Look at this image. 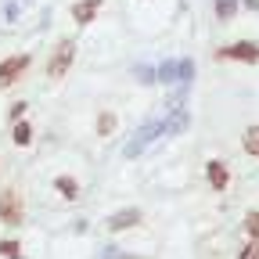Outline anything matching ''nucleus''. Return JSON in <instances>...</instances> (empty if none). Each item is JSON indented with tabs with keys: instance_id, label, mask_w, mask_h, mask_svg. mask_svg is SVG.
<instances>
[{
	"instance_id": "nucleus-2",
	"label": "nucleus",
	"mask_w": 259,
	"mask_h": 259,
	"mask_svg": "<svg viewBox=\"0 0 259 259\" xmlns=\"http://www.w3.org/2000/svg\"><path fill=\"white\" fill-rule=\"evenodd\" d=\"M158 134H162V122H158V119H151V122H144V126L137 130V134H134V137H130V141H126V148H122V155H126V158H137V155H141V151H144V148H148V144H151V141H155Z\"/></svg>"
},
{
	"instance_id": "nucleus-20",
	"label": "nucleus",
	"mask_w": 259,
	"mask_h": 259,
	"mask_svg": "<svg viewBox=\"0 0 259 259\" xmlns=\"http://www.w3.org/2000/svg\"><path fill=\"white\" fill-rule=\"evenodd\" d=\"M22 115H25V105H22V101H18V105H11V122H15V119H22Z\"/></svg>"
},
{
	"instance_id": "nucleus-8",
	"label": "nucleus",
	"mask_w": 259,
	"mask_h": 259,
	"mask_svg": "<svg viewBox=\"0 0 259 259\" xmlns=\"http://www.w3.org/2000/svg\"><path fill=\"white\" fill-rule=\"evenodd\" d=\"M141 223V209H119L112 220H108V231H130V227Z\"/></svg>"
},
{
	"instance_id": "nucleus-13",
	"label": "nucleus",
	"mask_w": 259,
	"mask_h": 259,
	"mask_svg": "<svg viewBox=\"0 0 259 259\" xmlns=\"http://www.w3.org/2000/svg\"><path fill=\"white\" fill-rule=\"evenodd\" d=\"M155 79H162V87H173V83H177V61H162Z\"/></svg>"
},
{
	"instance_id": "nucleus-16",
	"label": "nucleus",
	"mask_w": 259,
	"mask_h": 259,
	"mask_svg": "<svg viewBox=\"0 0 259 259\" xmlns=\"http://www.w3.org/2000/svg\"><path fill=\"white\" fill-rule=\"evenodd\" d=\"M0 255H4V259H22V245L18 241H0Z\"/></svg>"
},
{
	"instance_id": "nucleus-12",
	"label": "nucleus",
	"mask_w": 259,
	"mask_h": 259,
	"mask_svg": "<svg viewBox=\"0 0 259 259\" xmlns=\"http://www.w3.org/2000/svg\"><path fill=\"white\" fill-rule=\"evenodd\" d=\"M241 148H245L248 155H255V158H259V126H248V130H245V137H241Z\"/></svg>"
},
{
	"instance_id": "nucleus-1",
	"label": "nucleus",
	"mask_w": 259,
	"mask_h": 259,
	"mask_svg": "<svg viewBox=\"0 0 259 259\" xmlns=\"http://www.w3.org/2000/svg\"><path fill=\"white\" fill-rule=\"evenodd\" d=\"M25 216V202H22V194L15 187H4L0 191V223H8V227H18Z\"/></svg>"
},
{
	"instance_id": "nucleus-17",
	"label": "nucleus",
	"mask_w": 259,
	"mask_h": 259,
	"mask_svg": "<svg viewBox=\"0 0 259 259\" xmlns=\"http://www.w3.org/2000/svg\"><path fill=\"white\" fill-rule=\"evenodd\" d=\"M245 231L259 241V212H248V216H245Z\"/></svg>"
},
{
	"instance_id": "nucleus-18",
	"label": "nucleus",
	"mask_w": 259,
	"mask_h": 259,
	"mask_svg": "<svg viewBox=\"0 0 259 259\" xmlns=\"http://www.w3.org/2000/svg\"><path fill=\"white\" fill-rule=\"evenodd\" d=\"M238 259H259V241H252L248 248H241V255Z\"/></svg>"
},
{
	"instance_id": "nucleus-9",
	"label": "nucleus",
	"mask_w": 259,
	"mask_h": 259,
	"mask_svg": "<svg viewBox=\"0 0 259 259\" xmlns=\"http://www.w3.org/2000/svg\"><path fill=\"white\" fill-rule=\"evenodd\" d=\"M187 126H191L187 108H184V105H173V119L162 122V134H180V130H187Z\"/></svg>"
},
{
	"instance_id": "nucleus-6",
	"label": "nucleus",
	"mask_w": 259,
	"mask_h": 259,
	"mask_svg": "<svg viewBox=\"0 0 259 259\" xmlns=\"http://www.w3.org/2000/svg\"><path fill=\"white\" fill-rule=\"evenodd\" d=\"M101 4H105V0H76V4H72V18L79 25H90L97 18V11H101Z\"/></svg>"
},
{
	"instance_id": "nucleus-10",
	"label": "nucleus",
	"mask_w": 259,
	"mask_h": 259,
	"mask_svg": "<svg viewBox=\"0 0 259 259\" xmlns=\"http://www.w3.org/2000/svg\"><path fill=\"white\" fill-rule=\"evenodd\" d=\"M54 191L61 194L65 202H76V198H79V184H76V177H65V173L54 177Z\"/></svg>"
},
{
	"instance_id": "nucleus-14",
	"label": "nucleus",
	"mask_w": 259,
	"mask_h": 259,
	"mask_svg": "<svg viewBox=\"0 0 259 259\" xmlns=\"http://www.w3.org/2000/svg\"><path fill=\"white\" fill-rule=\"evenodd\" d=\"M97 134H101V137L115 134V112H101V115H97Z\"/></svg>"
},
{
	"instance_id": "nucleus-11",
	"label": "nucleus",
	"mask_w": 259,
	"mask_h": 259,
	"mask_svg": "<svg viewBox=\"0 0 259 259\" xmlns=\"http://www.w3.org/2000/svg\"><path fill=\"white\" fill-rule=\"evenodd\" d=\"M11 141H15L18 148H29V144H32V126H29L25 119H15V130H11Z\"/></svg>"
},
{
	"instance_id": "nucleus-7",
	"label": "nucleus",
	"mask_w": 259,
	"mask_h": 259,
	"mask_svg": "<svg viewBox=\"0 0 259 259\" xmlns=\"http://www.w3.org/2000/svg\"><path fill=\"white\" fill-rule=\"evenodd\" d=\"M205 177H209V187L212 191H227V184H231V173H227V166L220 158H212L209 166H205Z\"/></svg>"
},
{
	"instance_id": "nucleus-4",
	"label": "nucleus",
	"mask_w": 259,
	"mask_h": 259,
	"mask_svg": "<svg viewBox=\"0 0 259 259\" xmlns=\"http://www.w3.org/2000/svg\"><path fill=\"white\" fill-rule=\"evenodd\" d=\"M25 69H29V54H11V58H4V61H0V90L15 87Z\"/></svg>"
},
{
	"instance_id": "nucleus-15",
	"label": "nucleus",
	"mask_w": 259,
	"mask_h": 259,
	"mask_svg": "<svg viewBox=\"0 0 259 259\" xmlns=\"http://www.w3.org/2000/svg\"><path fill=\"white\" fill-rule=\"evenodd\" d=\"M234 11H238V0H216V18L220 22H231Z\"/></svg>"
},
{
	"instance_id": "nucleus-3",
	"label": "nucleus",
	"mask_w": 259,
	"mask_h": 259,
	"mask_svg": "<svg viewBox=\"0 0 259 259\" xmlns=\"http://www.w3.org/2000/svg\"><path fill=\"white\" fill-rule=\"evenodd\" d=\"M72 58H76V44H72V40H61V44L54 47V58L47 61V76H51V79H61L65 72H69Z\"/></svg>"
},
{
	"instance_id": "nucleus-19",
	"label": "nucleus",
	"mask_w": 259,
	"mask_h": 259,
	"mask_svg": "<svg viewBox=\"0 0 259 259\" xmlns=\"http://www.w3.org/2000/svg\"><path fill=\"white\" fill-rule=\"evenodd\" d=\"M137 79H141V83H155V76H151V69H137Z\"/></svg>"
},
{
	"instance_id": "nucleus-5",
	"label": "nucleus",
	"mask_w": 259,
	"mask_h": 259,
	"mask_svg": "<svg viewBox=\"0 0 259 259\" xmlns=\"http://www.w3.org/2000/svg\"><path fill=\"white\" fill-rule=\"evenodd\" d=\"M216 58H223V61H259V44H248V40H238V44H231V47H220L216 51Z\"/></svg>"
}]
</instances>
